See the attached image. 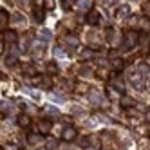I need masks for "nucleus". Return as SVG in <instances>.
Instances as JSON below:
<instances>
[{
  "label": "nucleus",
  "instance_id": "1",
  "mask_svg": "<svg viewBox=\"0 0 150 150\" xmlns=\"http://www.w3.org/2000/svg\"><path fill=\"white\" fill-rule=\"evenodd\" d=\"M139 44V33H136V31H127V33L123 35V40H121V47L123 49H134L136 45Z\"/></svg>",
  "mask_w": 150,
  "mask_h": 150
},
{
  "label": "nucleus",
  "instance_id": "2",
  "mask_svg": "<svg viewBox=\"0 0 150 150\" xmlns=\"http://www.w3.org/2000/svg\"><path fill=\"white\" fill-rule=\"evenodd\" d=\"M85 20H87V24H91V25H98L100 20H101V13L96 7H92L91 11H87V18Z\"/></svg>",
  "mask_w": 150,
  "mask_h": 150
},
{
  "label": "nucleus",
  "instance_id": "3",
  "mask_svg": "<svg viewBox=\"0 0 150 150\" xmlns=\"http://www.w3.org/2000/svg\"><path fill=\"white\" fill-rule=\"evenodd\" d=\"M52 130V121L49 120V117H44V120H40L38 121V134L42 136H45Z\"/></svg>",
  "mask_w": 150,
  "mask_h": 150
},
{
  "label": "nucleus",
  "instance_id": "4",
  "mask_svg": "<svg viewBox=\"0 0 150 150\" xmlns=\"http://www.w3.org/2000/svg\"><path fill=\"white\" fill-rule=\"evenodd\" d=\"M110 87H116L117 92H125V81L121 76H117V74H110Z\"/></svg>",
  "mask_w": 150,
  "mask_h": 150
},
{
  "label": "nucleus",
  "instance_id": "5",
  "mask_svg": "<svg viewBox=\"0 0 150 150\" xmlns=\"http://www.w3.org/2000/svg\"><path fill=\"white\" fill-rule=\"evenodd\" d=\"M76 136H78V132H76V128H74V127H65V128H63V132H62V139H63V141H67V143L74 141Z\"/></svg>",
  "mask_w": 150,
  "mask_h": 150
},
{
  "label": "nucleus",
  "instance_id": "6",
  "mask_svg": "<svg viewBox=\"0 0 150 150\" xmlns=\"http://www.w3.org/2000/svg\"><path fill=\"white\" fill-rule=\"evenodd\" d=\"M7 24H9V15L6 9H0V33L7 31Z\"/></svg>",
  "mask_w": 150,
  "mask_h": 150
},
{
  "label": "nucleus",
  "instance_id": "7",
  "mask_svg": "<svg viewBox=\"0 0 150 150\" xmlns=\"http://www.w3.org/2000/svg\"><path fill=\"white\" fill-rule=\"evenodd\" d=\"M35 18H36V22H44V16H45V13H44V4L42 2H36L35 4Z\"/></svg>",
  "mask_w": 150,
  "mask_h": 150
},
{
  "label": "nucleus",
  "instance_id": "8",
  "mask_svg": "<svg viewBox=\"0 0 150 150\" xmlns=\"http://www.w3.org/2000/svg\"><path fill=\"white\" fill-rule=\"evenodd\" d=\"M120 103H121V107H125L127 110H128V109H134V107L137 105V101H136L134 98H130V96H125V94L121 96V101H120Z\"/></svg>",
  "mask_w": 150,
  "mask_h": 150
},
{
  "label": "nucleus",
  "instance_id": "9",
  "mask_svg": "<svg viewBox=\"0 0 150 150\" xmlns=\"http://www.w3.org/2000/svg\"><path fill=\"white\" fill-rule=\"evenodd\" d=\"M4 44H16V40H18V35L15 33V31H11V29H7L6 33H4Z\"/></svg>",
  "mask_w": 150,
  "mask_h": 150
},
{
  "label": "nucleus",
  "instance_id": "10",
  "mask_svg": "<svg viewBox=\"0 0 150 150\" xmlns=\"http://www.w3.org/2000/svg\"><path fill=\"white\" fill-rule=\"evenodd\" d=\"M18 127L29 128V127H31V117H29L27 114H20V116H18Z\"/></svg>",
  "mask_w": 150,
  "mask_h": 150
},
{
  "label": "nucleus",
  "instance_id": "11",
  "mask_svg": "<svg viewBox=\"0 0 150 150\" xmlns=\"http://www.w3.org/2000/svg\"><path fill=\"white\" fill-rule=\"evenodd\" d=\"M42 139H44V136H42V134H29V136H27V141H29L31 145H36V143H40Z\"/></svg>",
  "mask_w": 150,
  "mask_h": 150
},
{
  "label": "nucleus",
  "instance_id": "12",
  "mask_svg": "<svg viewBox=\"0 0 150 150\" xmlns=\"http://www.w3.org/2000/svg\"><path fill=\"white\" fill-rule=\"evenodd\" d=\"M45 69H47L49 74H58V71H60V69H58V63H54V62H49Z\"/></svg>",
  "mask_w": 150,
  "mask_h": 150
},
{
  "label": "nucleus",
  "instance_id": "13",
  "mask_svg": "<svg viewBox=\"0 0 150 150\" xmlns=\"http://www.w3.org/2000/svg\"><path fill=\"white\" fill-rule=\"evenodd\" d=\"M112 67H114L117 72H120V71L125 67V63H123V60H121V58H117V56H116V60H112Z\"/></svg>",
  "mask_w": 150,
  "mask_h": 150
},
{
  "label": "nucleus",
  "instance_id": "14",
  "mask_svg": "<svg viewBox=\"0 0 150 150\" xmlns=\"http://www.w3.org/2000/svg\"><path fill=\"white\" fill-rule=\"evenodd\" d=\"M74 87H76V92H87V85L85 83H76Z\"/></svg>",
  "mask_w": 150,
  "mask_h": 150
},
{
  "label": "nucleus",
  "instance_id": "15",
  "mask_svg": "<svg viewBox=\"0 0 150 150\" xmlns=\"http://www.w3.org/2000/svg\"><path fill=\"white\" fill-rule=\"evenodd\" d=\"M56 148V141L54 139H47V150H54Z\"/></svg>",
  "mask_w": 150,
  "mask_h": 150
},
{
  "label": "nucleus",
  "instance_id": "16",
  "mask_svg": "<svg viewBox=\"0 0 150 150\" xmlns=\"http://www.w3.org/2000/svg\"><path fill=\"white\" fill-rule=\"evenodd\" d=\"M63 9H71V4H74V2H71V0H63Z\"/></svg>",
  "mask_w": 150,
  "mask_h": 150
},
{
  "label": "nucleus",
  "instance_id": "17",
  "mask_svg": "<svg viewBox=\"0 0 150 150\" xmlns=\"http://www.w3.org/2000/svg\"><path fill=\"white\" fill-rule=\"evenodd\" d=\"M6 52V44H4V40H0V56H2Z\"/></svg>",
  "mask_w": 150,
  "mask_h": 150
},
{
  "label": "nucleus",
  "instance_id": "18",
  "mask_svg": "<svg viewBox=\"0 0 150 150\" xmlns=\"http://www.w3.org/2000/svg\"><path fill=\"white\" fill-rule=\"evenodd\" d=\"M92 56V51H83L81 52V58H91Z\"/></svg>",
  "mask_w": 150,
  "mask_h": 150
},
{
  "label": "nucleus",
  "instance_id": "19",
  "mask_svg": "<svg viewBox=\"0 0 150 150\" xmlns=\"http://www.w3.org/2000/svg\"><path fill=\"white\" fill-rule=\"evenodd\" d=\"M7 80V76H6V72H2V71H0V81H6Z\"/></svg>",
  "mask_w": 150,
  "mask_h": 150
},
{
  "label": "nucleus",
  "instance_id": "20",
  "mask_svg": "<svg viewBox=\"0 0 150 150\" xmlns=\"http://www.w3.org/2000/svg\"><path fill=\"white\" fill-rule=\"evenodd\" d=\"M145 65H146V67H150V54H146V56H145Z\"/></svg>",
  "mask_w": 150,
  "mask_h": 150
},
{
  "label": "nucleus",
  "instance_id": "21",
  "mask_svg": "<svg viewBox=\"0 0 150 150\" xmlns=\"http://www.w3.org/2000/svg\"><path fill=\"white\" fill-rule=\"evenodd\" d=\"M145 120H146V121H148V123H150V109H148V110H146V112H145Z\"/></svg>",
  "mask_w": 150,
  "mask_h": 150
},
{
  "label": "nucleus",
  "instance_id": "22",
  "mask_svg": "<svg viewBox=\"0 0 150 150\" xmlns=\"http://www.w3.org/2000/svg\"><path fill=\"white\" fill-rule=\"evenodd\" d=\"M45 6H47V9H52L54 7V2H45Z\"/></svg>",
  "mask_w": 150,
  "mask_h": 150
},
{
  "label": "nucleus",
  "instance_id": "23",
  "mask_svg": "<svg viewBox=\"0 0 150 150\" xmlns=\"http://www.w3.org/2000/svg\"><path fill=\"white\" fill-rule=\"evenodd\" d=\"M4 148H6V150H16V148H15V146H11V145H7V146H4Z\"/></svg>",
  "mask_w": 150,
  "mask_h": 150
},
{
  "label": "nucleus",
  "instance_id": "24",
  "mask_svg": "<svg viewBox=\"0 0 150 150\" xmlns=\"http://www.w3.org/2000/svg\"><path fill=\"white\" fill-rule=\"evenodd\" d=\"M0 150H2V146H0Z\"/></svg>",
  "mask_w": 150,
  "mask_h": 150
}]
</instances>
